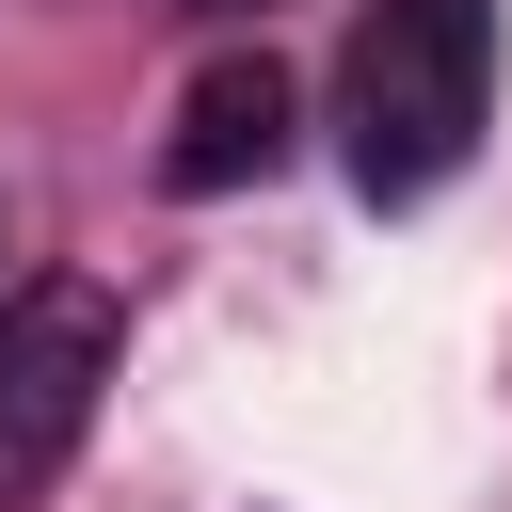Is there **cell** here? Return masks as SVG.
Instances as JSON below:
<instances>
[{
    "mask_svg": "<svg viewBox=\"0 0 512 512\" xmlns=\"http://www.w3.org/2000/svg\"><path fill=\"white\" fill-rule=\"evenodd\" d=\"M352 192L368 208H416L480 160V112H496V0H368L352 32Z\"/></svg>",
    "mask_w": 512,
    "mask_h": 512,
    "instance_id": "cell-1",
    "label": "cell"
},
{
    "mask_svg": "<svg viewBox=\"0 0 512 512\" xmlns=\"http://www.w3.org/2000/svg\"><path fill=\"white\" fill-rule=\"evenodd\" d=\"M112 352H128V304L96 272H16L0 288V512L48 496L112 400Z\"/></svg>",
    "mask_w": 512,
    "mask_h": 512,
    "instance_id": "cell-2",
    "label": "cell"
},
{
    "mask_svg": "<svg viewBox=\"0 0 512 512\" xmlns=\"http://www.w3.org/2000/svg\"><path fill=\"white\" fill-rule=\"evenodd\" d=\"M288 160V64L272 48H224L192 96H176V128H160V192H240V176H272Z\"/></svg>",
    "mask_w": 512,
    "mask_h": 512,
    "instance_id": "cell-3",
    "label": "cell"
},
{
    "mask_svg": "<svg viewBox=\"0 0 512 512\" xmlns=\"http://www.w3.org/2000/svg\"><path fill=\"white\" fill-rule=\"evenodd\" d=\"M176 16H256V0H176Z\"/></svg>",
    "mask_w": 512,
    "mask_h": 512,
    "instance_id": "cell-4",
    "label": "cell"
},
{
    "mask_svg": "<svg viewBox=\"0 0 512 512\" xmlns=\"http://www.w3.org/2000/svg\"><path fill=\"white\" fill-rule=\"evenodd\" d=\"M0 256H16V208H0ZM0 288H16V272H0Z\"/></svg>",
    "mask_w": 512,
    "mask_h": 512,
    "instance_id": "cell-5",
    "label": "cell"
}]
</instances>
